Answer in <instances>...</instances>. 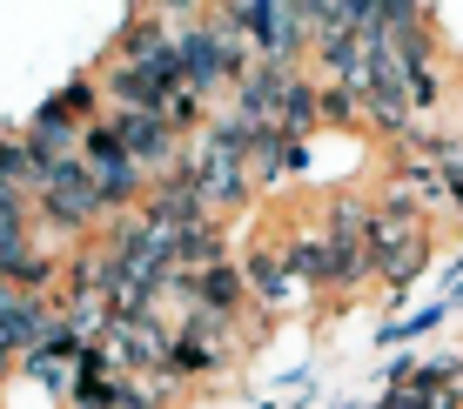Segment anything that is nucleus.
Listing matches in <instances>:
<instances>
[{
  "mask_svg": "<svg viewBox=\"0 0 463 409\" xmlns=\"http://www.w3.org/2000/svg\"><path fill=\"white\" fill-rule=\"evenodd\" d=\"M81 168L94 175V188H101L108 209H121V201H141V195H148V181H141V162L121 148V135H115V121H108V115L81 135Z\"/></svg>",
  "mask_w": 463,
  "mask_h": 409,
  "instance_id": "obj_1",
  "label": "nucleus"
},
{
  "mask_svg": "<svg viewBox=\"0 0 463 409\" xmlns=\"http://www.w3.org/2000/svg\"><path fill=\"white\" fill-rule=\"evenodd\" d=\"M363 248H370V262H376V269L390 275V282H410V275L423 269V256H430L423 228L410 222L403 209H396V215H390V209H376V215H370V228H363Z\"/></svg>",
  "mask_w": 463,
  "mask_h": 409,
  "instance_id": "obj_2",
  "label": "nucleus"
},
{
  "mask_svg": "<svg viewBox=\"0 0 463 409\" xmlns=\"http://www.w3.org/2000/svg\"><path fill=\"white\" fill-rule=\"evenodd\" d=\"M101 209H108V201H101V188H94V175L81 162H61L54 175H47V188L34 195V215L54 222V228H88Z\"/></svg>",
  "mask_w": 463,
  "mask_h": 409,
  "instance_id": "obj_3",
  "label": "nucleus"
},
{
  "mask_svg": "<svg viewBox=\"0 0 463 409\" xmlns=\"http://www.w3.org/2000/svg\"><path fill=\"white\" fill-rule=\"evenodd\" d=\"M108 121H115L121 148L135 154L141 168H155V162H168V154H175V128L162 115H108Z\"/></svg>",
  "mask_w": 463,
  "mask_h": 409,
  "instance_id": "obj_4",
  "label": "nucleus"
}]
</instances>
